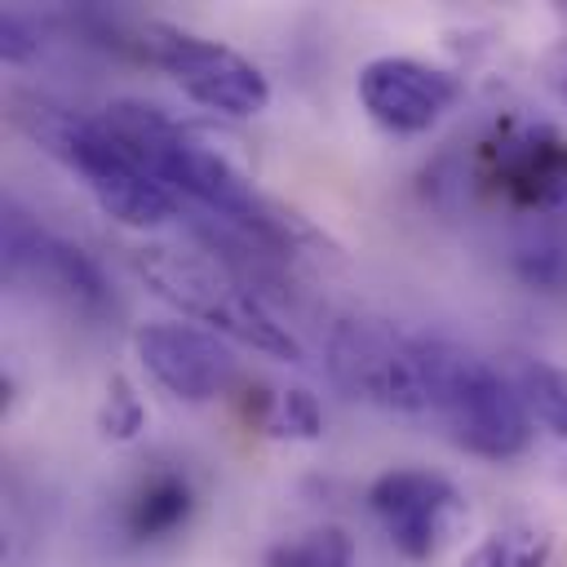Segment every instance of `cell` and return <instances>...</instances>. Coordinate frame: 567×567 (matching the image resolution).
I'll use <instances>...</instances> for the list:
<instances>
[{
	"label": "cell",
	"instance_id": "15",
	"mask_svg": "<svg viewBox=\"0 0 567 567\" xmlns=\"http://www.w3.org/2000/svg\"><path fill=\"white\" fill-rule=\"evenodd\" d=\"M266 567H354V540L341 527H310L275 545Z\"/></svg>",
	"mask_w": 567,
	"mask_h": 567
},
{
	"label": "cell",
	"instance_id": "5",
	"mask_svg": "<svg viewBox=\"0 0 567 567\" xmlns=\"http://www.w3.org/2000/svg\"><path fill=\"white\" fill-rule=\"evenodd\" d=\"M328 368L363 403L390 412H425L421 337L377 319H346L328 337Z\"/></svg>",
	"mask_w": 567,
	"mask_h": 567
},
{
	"label": "cell",
	"instance_id": "13",
	"mask_svg": "<svg viewBox=\"0 0 567 567\" xmlns=\"http://www.w3.org/2000/svg\"><path fill=\"white\" fill-rule=\"evenodd\" d=\"M257 425L275 439H297V443H315L323 434V408L310 390L288 385V390H270L257 403Z\"/></svg>",
	"mask_w": 567,
	"mask_h": 567
},
{
	"label": "cell",
	"instance_id": "10",
	"mask_svg": "<svg viewBox=\"0 0 567 567\" xmlns=\"http://www.w3.org/2000/svg\"><path fill=\"white\" fill-rule=\"evenodd\" d=\"M133 350H137L146 377L182 403H208V399L226 394L239 372L230 359V346L217 332H208L199 323H182V319L142 323L133 332Z\"/></svg>",
	"mask_w": 567,
	"mask_h": 567
},
{
	"label": "cell",
	"instance_id": "4",
	"mask_svg": "<svg viewBox=\"0 0 567 567\" xmlns=\"http://www.w3.org/2000/svg\"><path fill=\"white\" fill-rule=\"evenodd\" d=\"M128 35L133 40L124 49H133L142 62L159 66L190 102H199L217 115H230V120H248L270 106V80L239 49H230L221 40L190 35L168 22H137Z\"/></svg>",
	"mask_w": 567,
	"mask_h": 567
},
{
	"label": "cell",
	"instance_id": "14",
	"mask_svg": "<svg viewBox=\"0 0 567 567\" xmlns=\"http://www.w3.org/2000/svg\"><path fill=\"white\" fill-rule=\"evenodd\" d=\"M514 381H518V390H523V399L532 408V421H540L554 439L567 443V368L527 359Z\"/></svg>",
	"mask_w": 567,
	"mask_h": 567
},
{
	"label": "cell",
	"instance_id": "18",
	"mask_svg": "<svg viewBox=\"0 0 567 567\" xmlns=\"http://www.w3.org/2000/svg\"><path fill=\"white\" fill-rule=\"evenodd\" d=\"M40 22L35 18H27V13H4L0 18V53H4V62H31L35 53H40Z\"/></svg>",
	"mask_w": 567,
	"mask_h": 567
},
{
	"label": "cell",
	"instance_id": "2",
	"mask_svg": "<svg viewBox=\"0 0 567 567\" xmlns=\"http://www.w3.org/2000/svg\"><path fill=\"white\" fill-rule=\"evenodd\" d=\"M133 266L151 284L155 297H164L186 319L217 332L221 341H239L270 359H292V363L301 359V341L261 301L252 279L244 270H235L226 257H217L213 248L146 244L133 252Z\"/></svg>",
	"mask_w": 567,
	"mask_h": 567
},
{
	"label": "cell",
	"instance_id": "11",
	"mask_svg": "<svg viewBox=\"0 0 567 567\" xmlns=\"http://www.w3.org/2000/svg\"><path fill=\"white\" fill-rule=\"evenodd\" d=\"M195 514V483L177 465H151L137 474V483L124 492L120 527L133 545H155L177 536Z\"/></svg>",
	"mask_w": 567,
	"mask_h": 567
},
{
	"label": "cell",
	"instance_id": "16",
	"mask_svg": "<svg viewBox=\"0 0 567 567\" xmlns=\"http://www.w3.org/2000/svg\"><path fill=\"white\" fill-rule=\"evenodd\" d=\"M514 275L527 284V288H540V292H563L567 288V239L563 235H532L527 244L514 248Z\"/></svg>",
	"mask_w": 567,
	"mask_h": 567
},
{
	"label": "cell",
	"instance_id": "12",
	"mask_svg": "<svg viewBox=\"0 0 567 567\" xmlns=\"http://www.w3.org/2000/svg\"><path fill=\"white\" fill-rule=\"evenodd\" d=\"M554 558V536L536 523H505L492 527L461 567H549Z\"/></svg>",
	"mask_w": 567,
	"mask_h": 567
},
{
	"label": "cell",
	"instance_id": "19",
	"mask_svg": "<svg viewBox=\"0 0 567 567\" xmlns=\"http://www.w3.org/2000/svg\"><path fill=\"white\" fill-rule=\"evenodd\" d=\"M540 80H545V89L567 106V35L554 40V44L540 53Z\"/></svg>",
	"mask_w": 567,
	"mask_h": 567
},
{
	"label": "cell",
	"instance_id": "3",
	"mask_svg": "<svg viewBox=\"0 0 567 567\" xmlns=\"http://www.w3.org/2000/svg\"><path fill=\"white\" fill-rule=\"evenodd\" d=\"M421 381L425 412H434L452 443L483 461H514L532 443V408L505 372L465 346L443 337H421Z\"/></svg>",
	"mask_w": 567,
	"mask_h": 567
},
{
	"label": "cell",
	"instance_id": "1",
	"mask_svg": "<svg viewBox=\"0 0 567 567\" xmlns=\"http://www.w3.org/2000/svg\"><path fill=\"white\" fill-rule=\"evenodd\" d=\"M9 120L49 159H58L66 173H75L84 182V190L97 199V208L106 217H115L120 226L155 230L177 217L182 204L151 177V168L128 151V142L102 115H84L44 93H13Z\"/></svg>",
	"mask_w": 567,
	"mask_h": 567
},
{
	"label": "cell",
	"instance_id": "6",
	"mask_svg": "<svg viewBox=\"0 0 567 567\" xmlns=\"http://www.w3.org/2000/svg\"><path fill=\"white\" fill-rule=\"evenodd\" d=\"M368 509L408 563H430L456 536V527L465 518V496L439 470L394 465L372 478Z\"/></svg>",
	"mask_w": 567,
	"mask_h": 567
},
{
	"label": "cell",
	"instance_id": "8",
	"mask_svg": "<svg viewBox=\"0 0 567 567\" xmlns=\"http://www.w3.org/2000/svg\"><path fill=\"white\" fill-rule=\"evenodd\" d=\"M483 182L514 208L558 213L567 204V137L554 124L501 128L478 155Z\"/></svg>",
	"mask_w": 567,
	"mask_h": 567
},
{
	"label": "cell",
	"instance_id": "7",
	"mask_svg": "<svg viewBox=\"0 0 567 567\" xmlns=\"http://www.w3.org/2000/svg\"><path fill=\"white\" fill-rule=\"evenodd\" d=\"M354 89H359L363 111L385 133H399V137L430 133L461 102L456 71L408 58V53H381V58L363 62Z\"/></svg>",
	"mask_w": 567,
	"mask_h": 567
},
{
	"label": "cell",
	"instance_id": "17",
	"mask_svg": "<svg viewBox=\"0 0 567 567\" xmlns=\"http://www.w3.org/2000/svg\"><path fill=\"white\" fill-rule=\"evenodd\" d=\"M142 425H146V403H142V394H137V385L115 372V377L106 381L102 403H97V434H102L106 443H128V439L142 434Z\"/></svg>",
	"mask_w": 567,
	"mask_h": 567
},
{
	"label": "cell",
	"instance_id": "9",
	"mask_svg": "<svg viewBox=\"0 0 567 567\" xmlns=\"http://www.w3.org/2000/svg\"><path fill=\"white\" fill-rule=\"evenodd\" d=\"M4 275L35 284L84 315H97L111 306L102 266L80 244H66L44 226H35L22 208H4Z\"/></svg>",
	"mask_w": 567,
	"mask_h": 567
}]
</instances>
